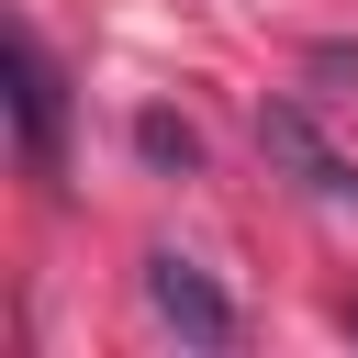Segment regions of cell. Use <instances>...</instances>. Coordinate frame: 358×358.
<instances>
[{
	"instance_id": "1",
	"label": "cell",
	"mask_w": 358,
	"mask_h": 358,
	"mask_svg": "<svg viewBox=\"0 0 358 358\" xmlns=\"http://www.w3.org/2000/svg\"><path fill=\"white\" fill-rule=\"evenodd\" d=\"M0 67H11V134H22V168H34L45 190H67V78H56L45 34L11 22V34H0Z\"/></svg>"
},
{
	"instance_id": "2",
	"label": "cell",
	"mask_w": 358,
	"mask_h": 358,
	"mask_svg": "<svg viewBox=\"0 0 358 358\" xmlns=\"http://www.w3.org/2000/svg\"><path fill=\"white\" fill-rule=\"evenodd\" d=\"M145 313H157L179 347H201V358H213V347H235V302H224L179 246H157V257H145Z\"/></svg>"
},
{
	"instance_id": "3",
	"label": "cell",
	"mask_w": 358,
	"mask_h": 358,
	"mask_svg": "<svg viewBox=\"0 0 358 358\" xmlns=\"http://www.w3.org/2000/svg\"><path fill=\"white\" fill-rule=\"evenodd\" d=\"M257 145H268V168H291L302 190H324V201H358V168H347V157L313 134V112H302V101H268V112H257Z\"/></svg>"
},
{
	"instance_id": "4",
	"label": "cell",
	"mask_w": 358,
	"mask_h": 358,
	"mask_svg": "<svg viewBox=\"0 0 358 358\" xmlns=\"http://www.w3.org/2000/svg\"><path fill=\"white\" fill-rule=\"evenodd\" d=\"M134 157H145L157 179H190V168H201V134H190L179 112H134Z\"/></svg>"
}]
</instances>
